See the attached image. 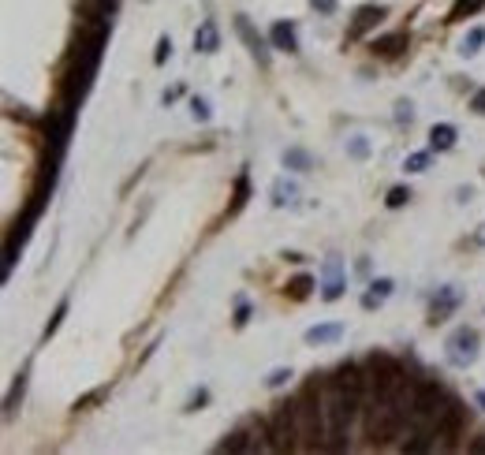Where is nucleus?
Masks as SVG:
<instances>
[{
	"mask_svg": "<svg viewBox=\"0 0 485 455\" xmlns=\"http://www.w3.org/2000/svg\"><path fill=\"white\" fill-rule=\"evenodd\" d=\"M478 243L485 246V224H482V232H478Z\"/></svg>",
	"mask_w": 485,
	"mask_h": 455,
	"instance_id": "nucleus-42",
	"label": "nucleus"
},
{
	"mask_svg": "<svg viewBox=\"0 0 485 455\" xmlns=\"http://www.w3.org/2000/svg\"><path fill=\"white\" fill-rule=\"evenodd\" d=\"M470 108H474V112H478V116H485V86H482V90L470 97Z\"/></svg>",
	"mask_w": 485,
	"mask_h": 455,
	"instance_id": "nucleus-39",
	"label": "nucleus"
},
{
	"mask_svg": "<svg viewBox=\"0 0 485 455\" xmlns=\"http://www.w3.org/2000/svg\"><path fill=\"white\" fill-rule=\"evenodd\" d=\"M478 348H482L478 332H474L470 325H463V329H456L448 336L445 359H448V366H456V370H467V366H474V359H478Z\"/></svg>",
	"mask_w": 485,
	"mask_h": 455,
	"instance_id": "nucleus-6",
	"label": "nucleus"
},
{
	"mask_svg": "<svg viewBox=\"0 0 485 455\" xmlns=\"http://www.w3.org/2000/svg\"><path fill=\"white\" fill-rule=\"evenodd\" d=\"M403 168H407V172H426V168H429V154H426V149H422V154H411Z\"/></svg>",
	"mask_w": 485,
	"mask_h": 455,
	"instance_id": "nucleus-32",
	"label": "nucleus"
},
{
	"mask_svg": "<svg viewBox=\"0 0 485 455\" xmlns=\"http://www.w3.org/2000/svg\"><path fill=\"white\" fill-rule=\"evenodd\" d=\"M348 154H351L355 161H366V157H370V142H366L362 135H355L351 142H348Z\"/></svg>",
	"mask_w": 485,
	"mask_h": 455,
	"instance_id": "nucleus-30",
	"label": "nucleus"
},
{
	"mask_svg": "<svg viewBox=\"0 0 485 455\" xmlns=\"http://www.w3.org/2000/svg\"><path fill=\"white\" fill-rule=\"evenodd\" d=\"M273 426V444L276 452H299V422H295V407L291 403H280L269 418Z\"/></svg>",
	"mask_w": 485,
	"mask_h": 455,
	"instance_id": "nucleus-7",
	"label": "nucleus"
},
{
	"mask_svg": "<svg viewBox=\"0 0 485 455\" xmlns=\"http://www.w3.org/2000/svg\"><path fill=\"white\" fill-rule=\"evenodd\" d=\"M482 45H485V30H482V27H474L470 34L463 38L459 52H463V57H478V52H482Z\"/></svg>",
	"mask_w": 485,
	"mask_h": 455,
	"instance_id": "nucleus-24",
	"label": "nucleus"
},
{
	"mask_svg": "<svg viewBox=\"0 0 485 455\" xmlns=\"http://www.w3.org/2000/svg\"><path fill=\"white\" fill-rule=\"evenodd\" d=\"M448 407H452V399L445 396V388L433 385V381H418L411 426H418V429H433V433H437V426H440V418H445Z\"/></svg>",
	"mask_w": 485,
	"mask_h": 455,
	"instance_id": "nucleus-5",
	"label": "nucleus"
},
{
	"mask_svg": "<svg viewBox=\"0 0 485 455\" xmlns=\"http://www.w3.org/2000/svg\"><path fill=\"white\" fill-rule=\"evenodd\" d=\"M288 381H291V370H273L265 377V388H284Z\"/></svg>",
	"mask_w": 485,
	"mask_h": 455,
	"instance_id": "nucleus-35",
	"label": "nucleus"
},
{
	"mask_svg": "<svg viewBox=\"0 0 485 455\" xmlns=\"http://www.w3.org/2000/svg\"><path fill=\"white\" fill-rule=\"evenodd\" d=\"M470 452H485V433H482L478 440H470Z\"/></svg>",
	"mask_w": 485,
	"mask_h": 455,
	"instance_id": "nucleus-40",
	"label": "nucleus"
},
{
	"mask_svg": "<svg viewBox=\"0 0 485 455\" xmlns=\"http://www.w3.org/2000/svg\"><path fill=\"white\" fill-rule=\"evenodd\" d=\"M168 57H172V38L165 34V38H161V41H157V52H154V64H157V68H161V64H165Z\"/></svg>",
	"mask_w": 485,
	"mask_h": 455,
	"instance_id": "nucleus-33",
	"label": "nucleus"
},
{
	"mask_svg": "<svg viewBox=\"0 0 485 455\" xmlns=\"http://www.w3.org/2000/svg\"><path fill=\"white\" fill-rule=\"evenodd\" d=\"M105 41H109V30H105V27H97L94 34L79 45V57H75L71 75H68V101L79 105L82 97H86V90H90V82H94V75H97V64H101Z\"/></svg>",
	"mask_w": 485,
	"mask_h": 455,
	"instance_id": "nucleus-3",
	"label": "nucleus"
},
{
	"mask_svg": "<svg viewBox=\"0 0 485 455\" xmlns=\"http://www.w3.org/2000/svg\"><path fill=\"white\" fill-rule=\"evenodd\" d=\"M246 321H251V302H243V299H239V306H235V318H232V325H235V329H243Z\"/></svg>",
	"mask_w": 485,
	"mask_h": 455,
	"instance_id": "nucleus-36",
	"label": "nucleus"
},
{
	"mask_svg": "<svg viewBox=\"0 0 485 455\" xmlns=\"http://www.w3.org/2000/svg\"><path fill=\"white\" fill-rule=\"evenodd\" d=\"M284 165L295 168V172H310V168H314V157H310L306 149L291 146V149H284Z\"/></svg>",
	"mask_w": 485,
	"mask_h": 455,
	"instance_id": "nucleus-23",
	"label": "nucleus"
},
{
	"mask_svg": "<svg viewBox=\"0 0 485 455\" xmlns=\"http://www.w3.org/2000/svg\"><path fill=\"white\" fill-rule=\"evenodd\" d=\"M407 202H411V191H407V187H392V191H388V198H385L388 209H403Z\"/></svg>",
	"mask_w": 485,
	"mask_h": 455,
	"instance_id": "nucleus-29",
	"label": "nucleus"
},
{
	"mask_svg": "<svg viewBox=\"0 0 485 455\" xmlns=\"http://www.w3.org/2000/svg\"><path fill=\"white\" fill-rule=\"evenodd\" d=\"M332 385H340L343 392L359 396L362 403H366V396H370V373H366L359 362H343V366H336V377H332Z\"/></svg>",
	"mask_w": 485,
	"mask_h": 455,
	"instance_id": "nucleus-8",
	"label": "nucleus"
},
{
	"mask_svg": "<svg viewBox=\"0 0 485 455\" xmlns=\"http://www.w3.org/2000/svg\"><path fill=\"white\" fill-rule=\"evenodd\" d=\"M343 262L336 254L332 258H325V265H321V299L325 302H336L340 295H343Z\"/></svg>",
	"mask_w": 485,
	"mask_h": 455,
	"instance_id": "nucleus-9",
	"label": "nucleus"
},
{
	"mask_svg": "<svg viewBox=\"0 0 485 455\" xmlns=\"http://www.w3.org/2000/svg\"><path fill=\"white\" fill-rule=\"evenodd\" d=\"M310 8L321 12V15H332V12H336V0H310Z\"/></svg>",
	"mask_w": 485,
	"mask_h": 455,
	"instance_id": "nucleus-37",
	"label": "nucleus"
},
{
	"mask_svg": "<svg viewBox=\"0 0 485 455\" xmlns=\"http://www.w3.org/2000/svg\"><path fill=\"white\" fill-rule=\"evenodd\" d=\"M362 415V399L343 392L340 385H325L321 388V418H325V440L321 452H343L348 448V433L355 426V418Z\"/></svg>",
	"mask_w": 485,
	"mask_h": 455,
	"instance_id": "nucleus-1",
	"label": "nucleus"
},
{
	"mask_svg": "<svg viewBox=\"0 0 485 455\" xmlns=\"http://www.w3.org/2000/svg\"><path fill=\"white\" fill-rule=\"evenodd\" d=\"M235 34L243 38V45L254 52V60H258V64H269V49H265V38H262V34H258V30L251 27V19H246V15H235Z\"/></svg>",
	"mask_w": 485,
	"mask_h": 455,
	"instance_id": "nucleus-11",
	"label": "nucleus"
},
{
	"mask_svg": "<svg viewBox=\"0 0 485 455\" xmlns=\"http://www.w3.org/2000/svg\"><path fill=\"white\" fill-rule=\"evenodd\" d=\"M366 373H370V396L366 399H392L407 385L403 362L385 355V351H373L370 359H366Z\"/></svg>",
	"mask_w": 485,
	"mask_h": 455,
	"instance_id": "nucleus-4",
	"label": "nucleus"
},
{
	"mask_svg": "<svg viewBox=\"0 0 485 455\" xmlns=\"http://www.w3.org/2000/svg\"><path fill=\"white\" fill-rule=\"evenodd\" d=\"M411 120H415V108H411V101H400V105H396V124L407 127Z\"/></svg>",
	"mask_w": 485,
	"mask_h": 455,
	"instance_id": "nucleus-34",
	"label": "nucleus"
},
{
	"mask_svg": "<svg viewBox=\"0 0 485 455\" xmlns=\"http://www.w3.org/2000/svg\"><path fill=\"white\" fill-rule=\"evenodd\" d=\"M381 19H385V8H381V4H362L359 12H355L351 27H348V38H362V34H370V30L381 23Z\"/></svg>",
	"mask_w": 485,
	"mask_h": 455,
	"instance_id": "nucleus-12",
	"label": "nucleus"
},
{
	"mask_svg": "<svg viewBox=\"0 0 485 455\" xmlns=\"http://www.w3.org/2000/svg\"><path fill=\"white\" fill-rule=\"evenodd\" d=\"M217 452H251V440H246L243 429H235V433H228V437L217 444Z\"/></svg>",
	"mask_w": 485,
	"mask_h": 455,
	"instance_id": "nucleus-25",
	"label": "nucleus"
},
{
	"mask_svg": "<svg viewBox=\"0 0 485 455\" xmlns=\"http://www.w3.org/2000/svg\"><path fill=\"white\" fill-rule=\"evenodd\" d=\"M23 388H27V373H19V381L12 385V392H8V399H4V415L12 418V410H15V403L23 399Z\"/></svg>",
	"mask_w": 485,
	"mask_h": 455,
	"instance_id": "nucleus-26",
	"label": "nucleus"
},
{
	"mask_svg": "<svg viewBox=\"0 0 485 455\" xmlns=\"http://www.w3.org/2000/svg\"><path fill=\"white\" fill-rule=\"evenodd\" d=\"M269 198H273L276 209H291V205H299V183L280 176L273 187H269Z\"/></svg>",
	"mask_w": 485,
	"mask_h": 455,
	"instance_id": "nucleus-14",
	"label": "nucleus"
},
{
	"mask_svg": "<svg viewBox=\"0 0 485 455\" xmlns=\"http://www.w3.org/2000/svg\"><path fill=\"white\" fill-rule=\"evenodd\" d=\"M191 116H194L198 124H209L213 108H209V101H206V97H191Z\"/></svg>",
	"mask_w": 485,
	"mask_h": 455,
	"instance_id": "nucleus-28",
	"label": "nucleus"
},
{
	"mask_svg": "<svg viewBox=\"0 0 485 455\" xmlns=\"http://www.w3.org/2000/svg\"><path fill=\"white\" fill-rule=\"evenodd\" d=\"M407 45H411V38H407L403 30H396V34H381V38H373V41H370L373 57H385V60L400 57V52H403Z\"/></svg>",
	"mask_w": 485,
	"mask_h": 455,
	"instance_id": "nucleus-13",
	"label": "nucleus"
},
{
	"mask_svg": "<svg viewBox=\"0 0 485 455\" xmlns=\"http://www.w3.org/2000/svg\"><path fill=\"white\" fill-rule=\"evenodd\" d=\"M456 138H459V131L452 124H433V127H429V149H437V154L452 149V146H456Z\"/></svg>",
	"mask_w": 485,
	"mask_h": 455,
	"instance_id": "nucleus-18",
	"label": "nucleus"
},
{
	"mask_svg": "<svg viewBox=\"0 0 485 455\" xmlns=\"http://www.w3.org/2000/svg\"><path fill=\"white\" fill-rule=\"evenodd\" d=\"M105 396V388H97V392H90V396H82V399H75V410H86L90 403H97V399Z\"/></svg>",
	"mask_w": 485,
	"mask_h": 455,
	"instance_id": "nucleus-38",
	"label": "nucleus"
},
{
	"mask_svg": "<svg viewBox=\"0 0 485 455\" xmlns=\"http://www.w3.org/2000/svg\"><path fill=\"white\" fill-rule=\"evenodd\" d=\"M269 41H273V49H284V52H295L299 49L295 27H291L288 19H276V23L269 27Z\"/></svg>",
	"mask_w": 485,
	"mask_h": 455,
	"instance_id": "nucleus-15",
	"label": "nucleus"
},
{
	"mask_svg": "<svg viewBox=\"0 0 485 455\" xmlns=\"http://www.w3.org/2000/svg\"><path fill=\"white\" fill-rule=\"evenodd\" d=\"M295 407V422H299V452H314L325 440V418H321V388L318 381H310L303 392L291 399Z\"/></svg>",
	"mask_w": 485,
	"mask_h": 455,
	"instance_id": "nucleus-2",
	"label": "nucleus"
},
{
	"mask_svg": "<svg viewBox=\"0 0 485 455\" xmlns=\"http://www.w3.org/2000/svg\"><path fill=\"white\" fill-rule=\"evenodd\" d=\"M343 336V325L340 321H329V325H314V329H306L303 340L310 343V348H318V343H336Z\"/></svg>",
	"mask_w": 485,
	"mask_h": 455,
	"instance_id": "nucleus-17",
	"label": "nucleus"
},
{
	"mask_svg": "<svg viewBox=\"0 0 485 455\" xmlns=\"http://www.w3.org/2000/svg\"><path fill=\"white\" fill-rule=\"evenodd\" d=\"M474 403H478V407L485 410V388H482V392H478V396H474Z\"/></svg>",
	"mask_w": 485,
	"mask_h": 455,
	"instance_id": "nucleus-41",
	"label": "nucleus"
},
{
	"mask_svg": "<svg viewBox=\"0 0 485 455\" xmlns=\"http://www.w3.org/2000/svg\"><path fill=\"white\" fill-rule=\"evenodd\" d=\"M310 291H314V276H310V273H299V276H291L288 284H284V295L295 299V302L310 299Z\"/></svg>",
	"mask_w": 485,
	"mask_h": 455,
	"instance_id": "nucleus-20",
	"label": "nucleus"
},
{
	"mask_svg": "<svg viewBox=\"0 0 485 455\" xmlns=\"http://www.w3.org/2000/svg\"><path fill=\"white\" fill-rule=\"evenodd\" d=\"M482 8H485V0H456V4H452V12H448V19H445V23H463V19L478 15Z\"/></svg>",
	"mask_w": 485,
	"mask_h": 455,
	"instance_id": "nucleus-22",
	"label": "nucleus"
},
{
	"mask_svg": "<svg viewBox=\"0 0 485 455\" xmlns=\"http://www.w3.org/2000/svg\"><path fill=\"white\" fill-rule=\"evenodd\" d=\"M194 49L198 52H217L221 49V30H217L213 19H206V23L194 30Z\"/></svg>",
	"mask_w": 485,
	"mask_h": 455,
	"instance_id": "nucleus-16",
	"label": "nucleus"
},
{
	"mask_svg": "<svg viewBox=\"0 0 485 455\" xmlns=\"http://www.w3.org/2000/svg\"><path fill=\"white\" fill-rule=\"evenodd\" d=\"M68 306H71L68 299H60V302H57V310H52V318H49V325H45V340H49V336L64 325V318H68Z\"/></svg>",
	"mask_w": 485,
	"mask_h": 455,
	"instance_id": "nucleus-27",
	"label": "nucleus"
},
{
	"mask_svg": "<svg viewBox=\"0 0 485 455\" xmlns=\"http://www.w3.org/2000/svg\"><path fill=\"white\" fill-rule=\"evenodd\" d=\"M459 302H463V295L452 284H445V288H437V295H433V302H429V325H440V321H448L452 313L459 310Z\"/></svg>",
	"mask_w": 485,
	"mask_h": 455,
	"instance_id": "nucleus-10",
	"label": "nucleus"
},
{
	"mask_svg": "<svg viewBox=\"0 0 485 455\" xmlns=\"http://www.w3.org/2000/svg\"><path fill=\"white\" fill-rule=\"evenodd\" d=\"M392 280H388V276H381V280H373V284H370V291H366V295H362V306L366 310H377V306H381V302L388 299V295H392Z\"/></svg>",
	"mask_w": 485,
	"mask_h": 455,
	"instance_id": "nucleus-19",
	"label": "nucleus"
},
{
	"mask_svg": "<svg viewBox=\"0 0 485 455\" xmlns=\"http://www.w3.org/2000/svg\"><path fill=\"white\" fill-rule=\"evenodd\" d=\"M251 202V176L239 172V179H235V191H232V205H228V216H235L243 209V205Z\"/></svg>",
	"mask_w": 485,
	"mask_h": 455,
	"instance_id": "nucleus-21",
	"label": "nucleus"
},
{
	"mask_svg": "<svg viewBox=\"0 0 485 455\" xmlns=\"http://www.w3.org/2000/svg\"><path fill=\"white\" fill-rule=\"evenodd\" d=\"M206 403H209V388H198V392H191V399H187V407H183V410L194 415V410H202Z\"/></svg>",
	"mask_w": 485,
	"mask_h": 455,
	"instance_id": "nucleus-31",
	"label": "nucleus"
}]
</instances>
